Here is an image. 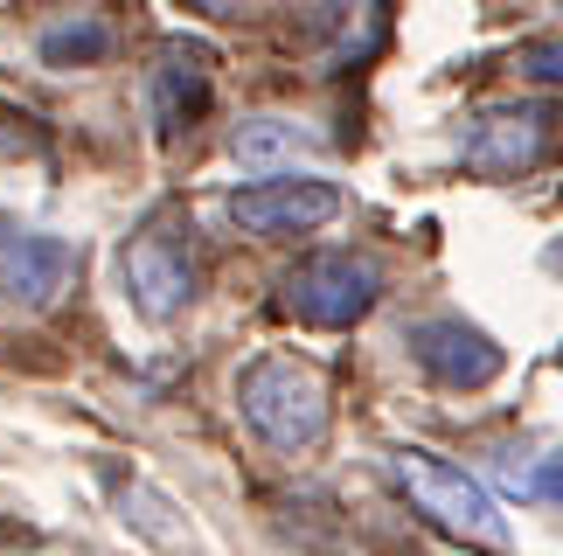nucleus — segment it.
<instances>
[{
  "label": "nucleus",
  "mask_w": 563,
  "mask_h": 556,
  "mask_svg": "<svg viewBox=\"0 0 563 556\" xmlns=\"http://www.w3.org/2000/svg\"><path fill=\"white\" fill-rule=\"evenodd\" d=\"M236 411L272 453H313L334 424V390L299 355H257L236 369Z\"/></svg>",
  "instance_id": "obj_1"
},
{
  "label": "nucleus",
  "mask_w": 563,
  "mask_h": 556,
  "mask_svg": "<svg viewBox=\"0 0 563 556\" xmlns=\"http://www.w3.org/2000/svg\"><path fill=\"white\" fill-rule=\"evenodd\" d=\"M397 487L410 494V508H418L431 529H445L452 543H473V549L508 556L501 501H494L487 487L466 474V466H452V459H439V453H418V445H404V453H397Z\"/></svg>",
  "instance_id": "obj_2"
},
{
  "label": "nucleus",
  "mask_w": 563,
  "mask_h": 556,
  "mask_svg": "<svg viewBox=\"0 0 563 556\" xmlns=\"http://www.w3.org/2000/svg\"><path fill=\"white\" fill-rule=\"evenodd\" d=\"M376 299H383V265L362 251H307L278 278V307L307 327H355Z\"/></svg>",
  "instance_id": "obj_3"
},
{
  "label": "nucleus",
  "mask_w": 563,
  "mask_h": 556,
  "mask_svg": "<svg viewBox=\"0 0 563 556\" xmlns=\"http://www.w3.org/2000/svg\"><path fill=\"white\" fill-rule=\"evenodd\" d=\"M119 278H125V299H133L146 320H175L195 299V244H188V230L175 216H154L140 237H125Z\"/></svg>",
  "instance_id": "obj_4"
},
{
  "label": "nucleus",
  "mask_w": 563,
  "mask_h": 556,
  "mask_svg": "<svg viewBox=\"0 0 563 556\" xmlns=\"http://www.w3.org/2000/svg\"><path fill=\"white\" fill-rule=\"evenodd\" d=\"M334 216H341V188L313 175H265L230 196V223L251 230V237H313Z\"/></svg>",
  "instance_id": "obj_5"
},
{
  "label": "nucleus",
  "mask_w": 563,
  "mask_h": 556,
  "mask_svg": "<svg viewBox=\"0 0 563 556\" xmlns=\"http://www.w3.org/2000/svg\"><path fill=\"white\" fill-rule=\"evenodd\" d=\"M77 278V244L70 237H49V230H21L0 216V292L14 299V307H56L63 292H70Z\"/></svg>",
  "instance_id": "obj_6"
},
{
  "label": "nucleus",
  "mask_w": 563,
  "mask_h": 556,
  "mask_svg": "<svg viewBox=\"0 0 563 556\" xmlns=\"http://www.w3.org/2000/svg\"><path fill=\"white\" fill-rule=\"evenodd\" d=\"M410 362L439 382V390H487L508 369V355L473 327V320H418L410 327Z\"/></svg>",
  "instance_id": "obj_7"
},
{
  "label": "nucleus",
  "mask_w": 563,
  "mask_h": 556,
  "mask_svg": "<svg viewBox=\"0 0 563 556\" xmlns=\"http://www.w3.org/2000/svg\"><path fill=\"white\" fill-rule=\"evenodd\" d=\"M209 49H188V42H175L161 63H154V77H146V104H154V133L161 140H181L188 125H202L209 119Z\"/></svg>",
  "instance_id": "obj_8"
},
{
  "label": "nucleus",
  "mask_w": 563,
  "mask_h": 556,
  "mask_svg": "<svg viewBox=\"0 0 563 556\" xmlns=\"http://www.w3.org/2000/svg\"><path fill=\"white\" fill-rule=\"evenodd\" d=\"M473 167H487V175H515V167H529L543 154V119L536 112H481V125L460 140Z\"/></svg>",
  "instance_id": "obj_9"
},
{
  "label": "nucleus",
  "mask_w": 563,
  "mask_h": 556,
  "mask_svg": "<svg viewBox=\"0 0 563 556\" xmlns=\"http://www.w3.org/2000/svg\"><path fill=\"white\" fill-rule=\"evenodd\" d=\"M35 56L49 63V70H91V63H112L119 56V29L104 14H63V21H49V29L35 35Z\"/></svg>",
  "instance_id": "obj_10"
},
{
  "label": "nucleus",
  "mask_w": 563,
  "mask_h": 556,
  "mask_svg": "<svg viewBox=\"0 0 563 556\" xmlns=\"http://www.w3.org/2000/svg\"><path fill=\"white\" fill-rule=\"evenodd\" d=\"M320 154V133L292 119H251L244 133H236V160L244 167H292V160H313Z\"/></svg>",
  "instance_id": "obj_11"
},
{
  "label": "nucleus",
  "mask_w": 563,
  "mask_h": 556,
  "mask_svg": "<svg viewBox=\"0 0 563 556\" xmlns=\"http://www.w3.org/2000/svg\"><path fill=\"white\" fill-rule=\"evenodd\" d=\"M501 487L522 501L563 508V445H529V453H501Z\"/></svg>",
  "instance_id": "obj_12"
},
{
  "label": "nucleus",
  "mask_w": 563,
  "mask_h": 556,
  "mask_svg": "<svg viewBox=\"0 0 563 556\" xmlns=\"http://www.w3.org/2000/svg\"><path fill=\"white\" fill-rule=\"evenodd\" d=\"M522 70H529L536 84H563V42H543V49H529V56H522Z\"/></svg>",
  "instance_id": "obj_13"
},
{
  "label": "nucleus",
  "mask_w": 563,
  "mask_h": 556,
  "mask_svg": "<svg viewBox=\"0 0 563 556\" xmlns=\"http://www.w3.org/2000/svg\"><path fill=\"white\" fill-rule=\"evenodd\" d=\"M181 8L209 14V21H230V14H244V0H181Z\"/></svg>",
  "instance_id": "obj_14"
}]
</instances>
